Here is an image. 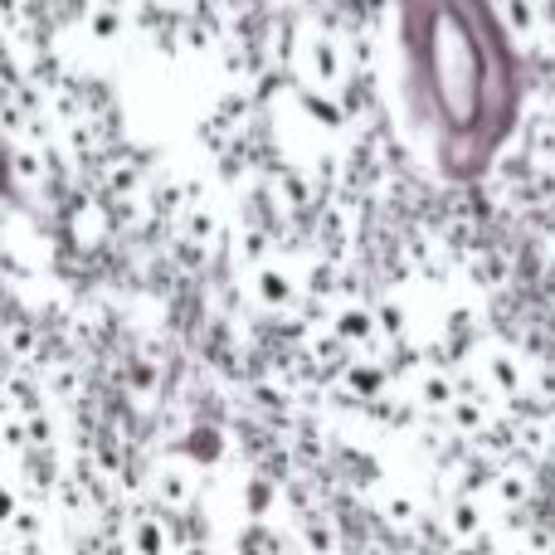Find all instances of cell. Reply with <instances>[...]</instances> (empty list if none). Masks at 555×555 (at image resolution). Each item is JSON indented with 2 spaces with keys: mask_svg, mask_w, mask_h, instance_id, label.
I'll list each match as a JSON object with an SVG mask.
<instances>
[{
  "mask_svg": "<svg viewBox=\"0 0 555 555\" xmlns=\"http://www.w3.org/2000/svg\"><path fill=\"white\" fill-rule=\"evenodd\" d=\"M88 181L107 195V201H137L146 185L156 181V162L146 146H132V142H117L98 156V166L88 171Z\"/></svg>",
  "mask_w": 555,
  "mask_h": 555,
  "instance_id": "obj_1",
  "label": "cell"
},
{
  "mask_svg": "<svg viewBox=\"0 0 555 555\" xmlns=\"http://www.w3.org/2000/svg\"><path fill=\"white\" fill-rule=\"evenodd\" d=\"M297 78H302V83H312V88H326V93H336L346 78H356L341 29H332V25L307 29L302 59H297Z\"/></svg>",
  "mask_w": 555,
  "mask_h": 555,
  "instance_id": "obj_2",
  "label": "cell"
},
{
  "mask_svg": "<svg viewBox=\"0 0 555 555\" xmlns=\"http://www.w3.org/2000/svg\"><path fill=\"white\" fill-rule=\"evenodd\" d=\"M482 380H488V390L498 395V404H517L531 395V365L517 346L498 341V346H488V356H482Z\"/></svg>",
  "mask_w": 555,
  "mask_h": 555,
  "instance_id": "obj_3",
  "label": "cell"
},
{
  "mask_svg": "<svg viewBox=\"0 0 555 555\" xmlns=\"http://www.w3.org/2000/svg\"><path fill=\"white\" fill-rule=\"evenodd\" d=\"M249 293H254V307H259V312L283 317V312H293V307L302 302L307 287H302V278L287 269L283 259H269V263H259V269H254Z\"/></svg>",
  "mask_w": 555,
  "mask_h": 555,
  "instance_id": "obj_4",
  "label": "cell"
},
{
  "mask_svg": "<svg viewBox=\"0 0 555 555\" xmlns=\"http://www.w3.org/2000/svg\"><path fill=\"white\" fill-rule=\"evenodd\" d=\"M326 332H336L356 356H375L380 351V322H375V302H341L326 322Z\"/></svg>",
  "mask_w": 555,
  "mask_h": 555,
  "instance_id": "obj_5",
  "label": "cell"
},
{
  "mask_svg": "<svg viewBox=\"0 0 555 555\" xmlns=\"http://www.w3.org/2000/svg\"><path fill=\"white\" fill-rule=\"evenodd\" d=\"M146 492H152V507L156 512H191L195 502V473L185 463L166 459L146 473Z\"/></svg>",
  "mask_w": 555,
  "mask_h": 555,
  "instance_id": "obj_6",
  "label": "cell"
},
{
  "mask_svg": "<svg viewBox=\"0 0 555 555\" xmlns=\"http://www.w3.org/2000/svg\"><path fill=\"white\" fill-rule=\"evenodd\" d=\"M293 98H297V107H302V117L312 127H322L326 137H341V132H356V122H351V113H346V103L336 93H326V88H312V83H302L297 78V88H293Z\"/></svg>",
  "mask_w": 555,
  "mask_h": 555,
  "instance_id": "obj_7",
  "label": "cell"
},
{
  "mask_svg": "<svg viewBox=\"0 0 555 555\" xmlns=\"http://www.w3.org/2000/svg\"><path fill=\"white\" fill-rule=\"evenodd\" d=\"M410 385H414V404H420V410H429V414H449L453 400H459V371L439 365L434 356L410 375Z\"/></svg>",
  "mask_w": 555,
  "mask_h": 555,
  "instance_id": "obj_8",
  "label": "cell"
},
{
  "mask_svg": "<svg viewBox=\"0 0 555 555\" xmlns=\"http://www.w3.org/2000/svg\"><path fill=\"white\" fill-rule=\"evenodd\" d=\"M293 502H297V541H302V555H341V531L336 521L326 517L322 507H307V498L293 488Z\"/></svg>",
  "mask_w": 555,
  "mask_h": 555,
  "instance_id": "obj_9",
  "label": "cell"
},
{
  "mask_svg": "<svg viewBox=\"0 0 555 555\" xmlns=\"http://www.w3.org/2000/svg\"><path fill=\"white\" fill-rule=\"evenodd\" d=\"M117 385H122V400L152 404L156 395H162V361H156V351L127 356V361L117 365Z\"/></svg>",
  "mask_w": 555,
  "mask_h": 555,
  "instance_id": "obj_10",
  "label": "cell"
},
{
  "mask_svg": "<svg viewBox=\"0 0 555 555\" xmlns=\"http://www.w3.org/2000/svg\"><path fill=\"white\" fill-rule=\"evenodd\" d=\"M10 185L20 195H44L49 185V162H44V146L35 142H10Z\"/></svg>",
  "mask_w": 555,
  "mask_h": 555,
  "instance_id": "obj_11",
  "label": "cell"
},
{
  "mask_svg": "<svg viewBox=\"0 0 555 555\" xmlns=\"http://www.w3.org/2000/svg\"><path fill=\"white\" fill-rule=\"evenodd\" d=\"M127 551L132 555H171V521L156 507L137 512L132 527H127Z\"/></svg>",
  "mask_w": 555,
  "mask_h": 555,
  "instance_id": "obj_12",
  "label": "cell"
},
{
  "mask_svg": "<svg viewBox=\"0 0 555 555\" xmlns=\"http://www.w3.org/2000/svg\"><path fill=\"white\" fill-rule=\"evenodd\" d=\"M176 234H181V240H191V244H201V249H210V254L220 249L224 240H230V230H224L220 210H215L210 201H205V205H191V210L176 220Z\"/></svg>",
  "mask_w": 555,
  "mask_h": 555,
  "instance_id": "obj_13",
  "label": "cell"
},
{
  "mask_svg": "<svg viewBox=\"0 0 555 555\" xmlns=\"http://www.w3.org/2000/svg\"><path fill=\"white\" fill-rule=\"evenodd\" d=\"M468 283L473 287H482V293H502V287L512 283V254H502V249H492V244H482L478 254H468Z\"/></svg>",
  "mask_w": 555,
  "mask_h": 555,
  "instance_id": "obj_14",
  "label": "cell"
},
{
  "mask_svg": "<svg viewBox=\"0 0 555 555\" xmlns=\"http://www.w3.org/2000/svg\"><path fill=\"white\" fill-rule=\"evenodd\" d=\"M492 502H498L502 512H527V502L537 498V482H531L527 468H517V463H507V468H498V478L488 482Z\"/></svg>",
  "mask_w": 555,
  "mask_h": 555,
  "instance_id": "obj_15",
  "label": "cell"
},
{
  "mask_svg": "<svg viewBox=\"0 0 555 555\" xmlns=\"http://www.w3.org/2000/svg\"><path fill=\"white\" fill-rule=\"evenodd\" d=\"M498 10H502L507 35H517L521 44L546 35V10H541V0H498Z\"/></svg>",
  "mask_w": 555,
  "mask_h": 555,
  "instance_id": "obj_16",
  "label": "cell"
},
{
  "mask_svg": "<svg viewBox=\"0 0 555 555\" xmlns=\"http://www.w3.org/2000/svg\"><path fill=\"white\" fill-rule=\"evenodd\" d=\"M83 29L93 35V44H122L127 29H132V10H117V5H103V0H98L93 15L83 20Z\"/></svg>",
  "mask_w": 555,
  "mask_h": 555,
  "instance_id": "obj_17",
  "label": "cell"
},
{
  "mask_svg": "<svg viewBox=\"0 0 555 555\" xmlns=\"http://www.w3.org/2000/svg\"><path fill=\"white\" fill-rule=\"evenodd\" d=\"M449 537H459V541L488 537V512H482V502L473 498V492L453 498V507H449Z\"/></svg>",
  "mask_w": 555,
  "mask_h": 555,
  "instance_id": "obj_18",
  "label": "cell"
},
{
  "mask_svg": "<svg viewBox=\"0 0 555 555\" xmlns=\"http://www.w3.org/2000/svg\"><path fill=\"white\" fill-rule=\"evenodd\" d=\"M380 517L390 521V527H400V531H420L424 527V512H420V498L414 492H404V488H390L380 498Z\"/></svg>",
  "mask_w": 555,
  "mask_h": 555,
  "instance_id": "obj_19",
  "label": "cell"
},
{
  "mask_svg": "<svg viewBox=\"0 0 555 555\" xmlns=\"http://www.w3.org/2000/svg\"><path fill=\"white\" fill-rule=\"evenodd\" d=\"M375 322H380V336H385L390 346L410 341V307H404L395 293H385L380 302H375Z\"/></svg>",
  "mask_w": 555,
  "mask_h": 555,
  "instance_id": "obj_20",
  "label": "cell"
},
{
  "mask_svg": "<svg viewBox=\"0 0 555 555\" xmlns=\"http://www.w3.org/2000/svg\"><path fill=\"white\" fill-rule=\"evenodd\" d=\"M332 459H336V468H341L346 478L356 482V488H371V482H380V463H375L365 449H346V443H336Z\"/></svg>",
  "mask_w": 555,
  "mask_h": 555,
  "instance_id": "obj_21",
  "label": "cell"
},
{
  "mask_svg": "<svg viewBox=\"0 0 555 555\" xmlns=\"http://www.w3.org/2000/svg\"><path fill=\"white\" fill-rule=\"evenodd\" d=\"M346 54H351L356 74L375 78V68H380V39H375V29H351L346 35Z\"/></svg>",
  "mask_w": 555,
  "mask_h": 555,
  "instance_id": "obj_22",
  "label": "cell"
},
{
  "mask_svg": "<svg viewBox=\"0 0 555 555\" xmlns=\"http://www.w3.org/2000/svg\"><path fill=\"white\" fill-rule=\"evenodd\" d=\"M234 551H240V555H287L263 521H249V527L240 531V541H234Z\"/></svg>",
  "mask_w": 555,
  "mask_h": 555,
  "instance_id": "obj_23",
  "label": "cell"
},
{
  "mask_svg": "<svg viewBox=\"0 0 555 555\" xmlns=\"http://www.w3.org/2000/svg\"><path fill=\"white\" fill-rule=\"evenodd\" d=\"M273 502H278V482L269 478V473H254V478H249V517L263 521Z\"/></svg>",
  "mask_w": 555,
  "mask_h": 555,
  "instance_id": "obj_24",
  "label": "cell"
},
{
  "mask_svg": "<svg viewBox=\"0 0 555 555\" xmlns=\"http://www.w3.org/2000/svg\"><path fill=\"white\" fill-rule=\"evenodd\" d=\"M185 453H195V459H205V463H215V459H220V434H215V429H191V434H185Z\"/></svg>",
  "mask_w": 555,
  "mask_h": 555,
  "instance_id": "obj_25",
  "label": "cell"
},
{
  "mask_svg": "<svg viewBox=\"0 0 555 555\" xmlns=\"http://www.w3.org/2000/svg\"><path fill=\"white\" fill-rule=\"evenodd\" d=\"M29 449H54V420H49V410L29 414Z\"/></svg>",
  "mask_w": 555,
  "mask_h": 555,
  "instance_id": "obj_26",
  "label": "cell"
},
{
  "mask_svg": "<svg viewBox=\"0 0 555 555\" xmlns=\"http://www.w3.org/2000/svg\"><path fill=\"white\" fill-rule=\"evenodd\" d=\"M93 5H98V0H59V10H64V20H78V25H83V20L93 15Z\"/></svg>",
  "mask_w": 555,
  "mask_h": 555,
  "instance_id": "obj_27",
  "label": "cell"
},
{
  "mask_svg": "<svg viewBox=\"0 0 555 555\" xmlns=\"http://www.w3.org/2000/svg\"><path fill=\"white\" fill-rule=\"evenodd\" d=\"M453 555H498V546H492V537H478V541H459Z\"/></svg>",
  "mask_w": 555,
  "mask_h": 555,
  "instance_id": "obj_28",
  "label": "cell"
},
{
  "mask_svg": "<svg viewBox=\"0 0 555 555\" xmlns=\"http://www.w3.org/2000/svg\"><path fill=\"white\" fill-rule=\"evenodd\" d=\"M181 555H215V551L205 546V541H185V546H181Z\"/></svg>",
  "mask_w": 555,
  "mask_h": 555,
  "instance_id": "obj_29",
  "label": "cell"
},
{
  "mask_svg": "<svg viewBox=\"0 0 555 555\" xmlns=\"http://www.w3.org/2000/svg\"><path fill=\"white\" fill-rule=\"evenodd\" d=\"M103 5H117V10H132L137 0H103Z\"/></svg>",
  "mask_w": 555,
  "mask_h": 555,
  "instance_id": "obj_30",
  "label": "cell"
},
{
  "mask_svg": "<svg viewBox=\"0 0 555 555\" xmlns=\"http://www.w3.org/2000/svg\"><path fill=\"white\" fill-rule=\"evenodd\" d=\"M517 555H527V551H517Z\"/></svg>",
  "mask_w": 555,
  "mask_h": 555,
  "instance_id": "obj_31",
  "label": "cell"
}]
</instances>
